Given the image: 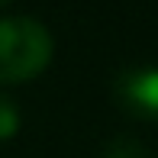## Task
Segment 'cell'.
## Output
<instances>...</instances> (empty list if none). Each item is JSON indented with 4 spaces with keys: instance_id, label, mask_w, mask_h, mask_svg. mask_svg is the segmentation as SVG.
Wrapping results in <instances>:
<instances>
[{
    "instance_id": "3",
    "label": "cell",
    "mask_w": 158,
    "mask_h": 158,
    "mask_svg": "<svg viewBox=\"0 0 158 158\" xmlns=\"http://www.w3.org/2000/svg\"><path fill=\"white\" fill-rule=\"evenodd\" d=\"M103 158H152L148 145L132 132H119L103 145Z\"/></svg>"
},
{
    "instance_id": "5",
    "label": "cell",
    "mask_w": 158,
    "mask_h": 158,
    "mask_svg": "<svg viewBox=\"0 0 158 158\" xmlns=\"http://www.w3.org/2000/svg\"><path fill=\"white\" fill-rule=\"evenodd\" d=\"M6 3H13V0H0V6H6Z\"/></svg>"
},
{
    "instance_id": "4",
    "label": "cell",
    "mask_w": 158,
    "mask_h": 158,
    "mask_svg": "<svg viewBox=\"0 0 158 158\" xmlns=\"http://www.w3.org/2000/svg\"><path fill=\"white\" fill-rule=\"evenodd\" d=\"M19 129V110L6 94H0V139H10Z\"/></svg>"
},
{
    "instance_id": "1",
    "label": "cell",
    "mask_w": 158,
    "mask_h": 158,
    "mask_svg": "<svg viewBox=\"0 0 158 158\" xmlns=\"http://www.w3.org/2000/svg\"><path fill=\"white\" fill-rule=\"evenodd\" d=\"M52 32L32 16L0 19V81L16 84L35 77L52 61Z\"/></svg>"
},
{
    "instance_id": "2",
    "label": "cell",
    "mask_w": 158,
    "mask_h": 158,
    "mask_svg": "<svg viewBox=\"0 0 158 158\" xmlns=\"http://www.w3.org/2000/svg\"><path fill=\"white\" fill-rule=\"evenodd\" d=\"M113 100L135 119H158V64H129L113 77Z\"/></svg>"
}]
</instances>
